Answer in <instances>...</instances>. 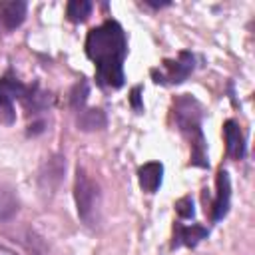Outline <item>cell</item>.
<instances>
[{
  "instance_id": "cell-1",
  "label": "cell",
  "mask_w": 255,
  "mask_h": 255,
  "mask_svg": "<svg viewBox=\"0 0 255 255\" xmlns=\"http://www.w3.org/2000/svg\"><path fill=\"white\" fill-rule=\"evenodd\" d=\"M86 54L96 64V82L100 88L120 90L124 86L128 38L120 22L106 20L100 26L92 28L86 36Z\"/></svg>"
},
{
  "instance_id": "cell-14",
  "label": "cell",
  "mask_w": 255,
  "mask_h": 255,
  "mask_svg": "<svg viewBox=\"0 0 255 255\" xmlns=\"http://www.w3.org/2000/svg\"><path fill=\"white\" fill-rule=\"evenodd\" d=\"M28 86H24L18 78H12V76H4L0 78V96L8 98V100H22V96L26 94Z\"/></svg>"
},
{
  "instance_id": "cell-10",
  "label": "cell",
  "mask_w": 255,
  "mask_h": 255,
  "mask_svg": "<svg viewBox=\"0 0 255 255\" xmlns=\"http://www.w3.org/2000/svg\"><path fill=\"white\" fill-rule=\"evenodd\" d=\"M161 175H163V165L159 161H147L137 169V179L139 187L145 193H155L161 185Z\"/></svg>"
},
{
  "instance_id": "cell-22",
  "label": "cell",
  "mask_w": 255,
  "mask_h": 255,
  "mask_svg": "<svg viewBox=\"0 0 255 255\" xmlns=\"http://www.w3.org/2000/svg\"><path fill=\"white\" fill-rule=\"evenodd\" d=\"M0 255H16L14 251H10V249H6L4 245H0Z\"/></svg>"
},
{
  "instance_id": "cell-20",
  "label": "cell",
  "mask_w": 255,
  "mask_h": 255,
  "mask_svg": "<svg viewBox=\"0 0 255 255\" xmlns=\"http://www.w3.org/2000/svg\"><path fill=\"white\" fill-rule=\"evenodd\" d=\"M44 128H46L44 120L34 122V124H30V126H28V135H38V133H42V131H44Z\"/></svg>"
},
{
  "instance_id": "cell-17",
  "label": "cell",
  "mask_w": 255,
  "mask_h": 255,
  "mask_svg": "<svg viewBox=\"0 0 255 255\" xmlns=\"http://www.w3.org/2000/svg\"><path fill=\"white\" fill-rule=\"evenodd\" d=\"M16 120V112H14V102L0 96V122L6 126H12Z\"/></svg>"
},
{
  "instance_id": "cell-15",
  "label": "cell",
  "mask_w": 255,
  "mask_h": 255,
  "mask_svg": "<svg viewBox=\"0 0 255 255\" xmlns=\"http://www.w3.org/2000/svg\"><path fill=\"white\" fill-rule=\"evenodd\" d=\"M88 94H90V86H88L86 80H80V82L72 88V92H70V106H72V110H74L76 114L84 110L86 100H88Z\"/></svg>"
},
{
  "instance_id": "cell-11",
  "label": "cell",
  "mask_w": 255,
  "mask_h": 255,
  "mask_svg": "<svg viewBox=\"0 0 255 255\" xmlns=\"http://www.w3.org/2000/svg\"><path fill=\"white\" fill-rule=\"evenodd\" d=\"M20 102H22V106H24V110H26L28 114H38V112L46 110V108L52 104V98H50L48 92L40 90L38 84H34V86H28V90H26V94L22 96Z\"/></svg>"
},
{
  "instance_id": "cell-3",
  "label": "cell",
  "mask_w": 255,
  "mask_h": 255,
  "mask_svg": "<svg viewBox=\"0 0 255 255\" xmlns=\"http://www.w3.org/2000/svg\"><path fill=\"white\" fill-rule=\"evenodd\" d=\"M74 197L78 215L86 225H96L98 211H100V187L98 183L84 171V167L78 165L76 169V181H74Z\"/></svg>"
},
{
  "instance_id": "cell-12",
  "label": "cell",
  "mask_w": 255,
  "mask_h": 255,
  "mask_svg": "<svg viewBox=\"0 0 255 255\" xmlns=\"http://www.w3.org/2000/svg\"><path fill=\"white\" fill-rule=\"evenodd\" d=\"M76 124H78V128H80L82 131H94V129L106 128L108 118H106V114H104L102 110H98V108H90V110L84 108L82 112H78Z\"/></svg>"
},
{
  "instance_id": "cell-21",
  "label": "cell",
  "mask_w": 255,
  "mask_h": 255,
  "mask_svg": "<svg viewBox=\"0 0 255 255\" xmlns=\"http://www.w3.org/2000/svg\"><path fill=\"white\" fill-rule=\"evenodd\" d=\"M147 6L151 8H163V6H169V2H145Z\"/></svg>"
},
{
  "instance_id": "cell-9",
  "label": "cell",
  "mask_w": 255,
  "mask_h": 255,
  "mask_svg": "<svg viewBox=\"0 0 255 255\" xmlns=\"http://www.w3.org/2000/svg\"><path fill=\"white\" fill-rule=\"evenodd\" d=\"M26 2L22 0H10V2H0V24L6 30L18 28L24 18H26Z\"/></svg>"
},
{
  "instance_id": "cell-7",
  "label": "cell",
  "mask_w": 255,
  "mask_h": 255,
  "mask_svg": "<svg viewBox=\"0 0 255 255\" xmlns=\"http://www.w3.org/2000/svg\"><path fill=\"white\" fill-rule=\"evenodd\" d=\"M223 135H225V149L231 159H243L245 157V137L235 120H227L223 124Z\"/></svg>"
},
{
  "instance_id": "cell-4",
  "label": "cell",
  "mask_w": 255,
  "mask_h": 255,
  "mask_svg": "<svg viewBox=\"0 0 255 255\" xmlns=\"http://www.w3.org/2000/svg\"><path fill=\"white\" fill-rule=\"evenodd\" d=\"M195 68V58L191 52L181 50L177 54L175 60H163L161 62V70L159 68H151V78L155 84H181L187 80V76L193 72Z\"/></svg>"
},
{
  "instance_id": "cell-18",
  "label": "cell",
  "mask_w": 255,
  "mask_h": 255,
  "mask_svg": "<svg viewBox=\"0 0 255 255\" xmlns=\"http://www.w3.org/2000/svg\"><path fill=\"white\" fill-rule=\"evenodd\" d=\"M175 211H177V215L183 217V219H193L195 209H193V199H191V195H185V197L177 199V201H175Z\"/></svg>"
},
{
  "instance_id": "cell-8",
  "label": "cell",
  "mask_w": 255,
  "mask_h": 255,
  "mask_svg": "<svg viewBox=\"0 0 255 255\" xmlns=\"http://www.w3.org/2000/svg\"><path fill=\"white\" fill-rule=\"evenodd\" d=\"M64 167H66V161H64L62 155H52V157L46 159V163L40 171V185H42L44 191L56 189V185L62 181Z\"/></svg>"
},
{
  "instance_id": "cell-19",
  "label": "cell",
  "mask_w": 255,
  "mask_h": 255,
  "mask_svg": "<svg viewBox=\"0 0 255 255\" xmlns=\"http://www.w3.org/2000/svg\"><path fill=\"white\" fill-rule=\"evenodd\" d=\"M129 102H131V108L135 114H141L143 112V104H141V86H135L129 94Z\"/></svg>"
},
{
  "instance_id": "cell-6",
  "label": "cell",
  "mask_w": 255,
  "mask_h": 255,
  "mask_svg": "<svg viewBox=\"0 0 255 255\" xmlns=\"http://www.w3.org/2000/svg\"><path fill=\"white\" fill-rule=\"evenodd\" d=\"M209 235V229L203 225H181L179 221L173 225V241H171V249H177L181 245L185 247H195L201 239H205Z\"/></svg>"
},
{
  "instance_id": "cell-16",
  "label": "cell",
  "mask_w": 255,
  "mask_h": 255,
  "mask_svg": "<svg viewBox=\"0 0 255 255\" xmlns=\"http://www.w3.org/2000/svg\"><path fill=\"white\" fill-rule=\"evenodd\" d=\"M18 211V199L10 191H0V221H8Z\"/></svg>"
},
{
  "instance_id": "cell-13",
  "label": "cell",
  "mask_w": 255,
  "mask_h": 255,
  "mask_svg": "<svg viewBox=\"0 0 255 255\" xmlns=\"http://www.w3.org/2000/svg\"><path fill=\"white\" fill-rule=\"evenodd\" d=\"M92 14V2L90 0H70L66 6V16L70 22L82 24L90 18Z\"/></svg>"
},
{
  "instance_id": "cell-5",
  "label": "cell",
  "mask_w": 255,
  "mask_h": 255,
  "mask_svg": "<svg viewBox=\"0 0 255 255\" xmlns=\"http://www.w3.org/2000/svg\"><path fill=\"white\" fill-rule=\"evenodd\" d=\"M215 185H217V193H215V199H213V205H211V221L213 223L221 221L227 215L229 205H231V179H229V173L223 167L217 169Z\"/></svg>"
},
{
  "instance_id": "cell-2",
  "label": "cell",
  "mask_w": 255,
  "mask_h": 255,
  "mask_svg": "<svg viewBox=\"0 0 255 255\" xmlns=\"http://www.w3.org/2000/svg\"><path fill=\"white\" fill-rule=\"evenodd\" d=\"M173 118H175L177 129L189 141V147H191L189 163L197 165V167H209L207 143H205V135L201 129V118H203L201 104L195 98H191L189 94L177 96L173 100Z\"/></svg>"
}]
</instances>
